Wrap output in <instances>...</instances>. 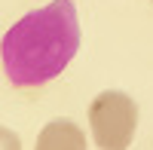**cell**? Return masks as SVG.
Returning <instances> with one entry per match:
<instances>
[{"label": "cell", "mask_w": 153, "mask_h": 150, "mask_svg": "<svg viewBox=\"0 0 153 150\" xmlns=\"http://www.w3.org/2000/svg\"><path fill=\"white\" fill-rule=\"evenodd\" d=\"M37 150H86V135L71 120H52L37 135Z\"/></svg>", "instance_id": "3"}, {"label": "cell", "mask_w": 153, "mask_h": 150, "mask_svg": "<svg viewBox=\"0 0 153 150\" xmlns=\"http://www.w3.org/2000/svg\"><path fill=\"white\" fill-rule=\"evenodd\" d=\"M89 126L101 150H126L138 129V104L126 92L107 89L89 107Z\"/></svg>", "instance_id": "2"}, {"label": "cell", "mask_w": 153, "mask_h": 150, "mask_svg": "<svg viewBox=\"0 0 153 150\" xmlns=\"http://www.w3.org/2000/svg\"><path fill=\"white\" fill-rule=\"evenodd\" d=\"M0 150H22L19 135L9 132V129H0Z\"/></svg>", "instance_id": "4"}, {"label": "cell", "mask_w": 153, "mask_h": 150, "mask_svg": "<svg viewBox=\"0 0 153 150\" xmlns=\"http://www.w3.org/2000/svg\"><path fill=\"white\" fill-rule=\"evenodd\" d=\"M80 49L74 0H52L22 16L0 40L3 71L16 86H43L71 65Z\"/></svg>", "instance_id": "1"}]
</instances>
